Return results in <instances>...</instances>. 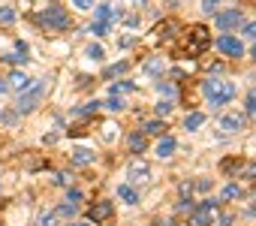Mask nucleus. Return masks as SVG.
<instances>
[{
  "label": "nucleus",
  "mask_w": 256,
  "mask_h": 226,
  "mask_svg": "<svg viewBox=\"0 0 256 226\" xmlns=\"http://www.w3.org/2000/svg\"><path fill=\"white\" fill-rule=\"evenodd\" d=\"M208 46H211L208 28H205V24H193V28L181 36V42H178V58H199Z\"/></svg>",
  "instance_id": "1"
},
{
  "label": "nucleus",
  "mask_w": 256,
  "mask_h": 226,
  "mask_svg": "<svg viewBox=\"0 0 256 226\" xmlns=\"http://www.w3.org/2000/svg\"><path fill=\"white\" fill-rule=\"evenodd\" d=\"M46 94H48V78H36L28 90H22V94H18L16 112H18V115H30V112L46 100Z\"/></svg>",
  "instance_id": "2"
},
{
  "label": "nucleus",
  "mask_w": 256,
  "mask_h": 226,
  "mask_svg": "<svg viewBox=\"0 0 256 226\" xmlns=\"http://www.w3.org/2000/svg\"><path fill=\"white\" fill-rule=\"evenodd\" d=\"M36 24L46 28L48 34H64V30L72 28V18H70L66 10H60V6H48V10H42V12L36 16Z\"/></svg>",
  "instance_id": "3"
},
{
  "label": "nucleus",
  "mask_w": 256,
  "mask_h": 226,
  "mask_svg": "<svg viewBox=\"0 0 256 226\" xmlns=\"http://www.w3.org/2000/svg\"><path fill=\"white\" fill-rule=\"evenodd\" d=\"M202 94L217 108V106H226L235 96V84L232 82H223V78H208V82H202Z\"/></svg>",
  "instance_id": "4"
},
{
  "label": "nucleus",
  "mask_w": 256,
  "mask_h": 226,
  "mask_svg": "<svg viewBox=\"0 0 256 226\" xmlns=\"http://www.w3.org/2000/svg\"><path fill=\"white\" fill-rule=\"evenodd\" d=\"M217 217V199H202L190 211V226H211Z\"/></svg>",
  "instance_id": "5"
},
{
  "label": "nucleus",
  "mask_w": 256,
  "mask_h": 226,
  "mask_svg": "<svg viewBox=\"0 0 256 226\" xmlns=\"http://www.w3.org/2000/svg\"><path fill=\"white\" fill-rule=\"evenodd\" d=\"M217 48H220L223 54H229V58H244V46H241V40H235L232 34L217 36Z\"/></svg>",
  "instance_id": "6"
},
{
  "label": "nucleus",
  "mask_w": 256,
  "mask_h": 226,
  "mask_svg": "<svg viewBox=\"0 0 256 226\" xmlns=\"http://www.w3.org/2000/svg\"><path fill=\"white\" fill-rule=\"evenodd\" d=\"M214 24H217L220 30H232V28H238V24H241V10H226V12H217V16H214Z\"/></svg>",
  "instance_id": "7"
},
{
  "label": "nucleus",
  "mask_w": 256,
  "mask_h": 226,
  "mask_svg": "<svg viewBox=\"0 0 256 226\" xmlns=\"http://www.w3.org/2000/svg\"><path fill=\"white\" fill-rule=\"evenodd\" d=\"M244 127H247V118H244V115H226V118L220 121V130L229 133V136H232V133H241Z\"/></svg>",
  "instance_id": "8"
},
{
  "label": "nucleus",
  "mask_w": 256,
  "mask_h": 226,
  "mask_svg": "<svg viewBox=\"0 0 256 226\" xmlns=\"http://www.w3.org/2000/svg\"><path fill=\"white\" fill-rule=\"evenodd\" d=\"M126 175H130V181H148L151 178V166L142 163V160H133L130 166H126Z\"/></svg>",
  "instance_id": "9"
},
{
  "label": "nucleus",
  "mask_w": 256,
  "mask_h": 226,
  "mask_svg": "<svg viewBox=\"0 0 256 226\" xmlns=\"http://www.w3.org/2000/svg\"><path fill=\"white\" fill-rule=\"evenodd\" d=\"M112 211H114V208H112V202H106V199H102V202H94V205H90L88 217H90L94 223H100V220H108V217H112Z\"/></svg>",
  "instance_id": "10"
},
{
  "label": "nucleus",
  "mask_w": 256,
  "mask_h": 226,
  "mask_svg": "<svg viewBox=\"0 0 256 226\" xmlns=\"http://www.w3.org/2000/svg\"><path fill=\"white\" fill-rule=\"evenodd\" d=\"M178 28H181V24H178L175 18H169V22H163V24H157V28H154V40H157V42H160V40H172Z\"/></svg>",
  "instance_id": "11"
},
{
  "label": "nucleus",
  "mask_w": 256,
  "mask_h": 226,
  "mask_svg": "<svg viewBox=\"0 0 256 226\" xmlns=\"http://www.w3.org/2000/svg\"><path fill=\"white\" fill-rule=\"evenodd\" d=\"M6 84H10L12 90H18V94H22V90H28V88L34 84V78H28V76H24L22 70H16V72L10 76V82H6Z\"/></svg>",
  "instance_id": "12"
},
{
  "label": "nucleus",
  "mask_w": 256,
  "mask_h": 226,
  "mask_svg": "<svg viewBox=\"0 0 256 226\" xmlns=\"http://www.w3.org/2000/svg\"><path fill=\"white\" fill-rule=\"evenodd\" d=\"M178 151V142L172 139V136H163L160 142H157V157H163V160H169L172 154Z\"/></svg>",
  "instance_id": "13"
},
{
  "label": "nucleus",
  "mask_w": 256,
  "mask_h": 226,
  "mask_svg": "<svg viewBox=\"0 0 256 226\" xmlns=\"http://www.w3.org/2000/svg\"><path fill=\"white\" fill-rule=\"evenodd\" d=\"M118 196H120L126 205H136V202H139V193H136L133 184H118Z\"/></svg>",
  "instance_id": "14"
},
{
  "label": "nucleus",
  "mask_w": 256,
  "mask_h": 226,
  "mask_svg": "<svg viewBox=\"0 0 256 226\" xmlns=\"http://www.w3.org/2000/svg\"><path fill=\"white\" fill-rule=\"evenodd\" d=\"M94 157H96V154L88 151V148H76V151H72V163H76V166H90Z\"/></svg>",
  "instance_id": "15"
},
{
  "label": "nucleus",
  "mask_w": 256,
  "mask_h": 226,
  "mask_svg": "<svg viewBox=\"0 0 256 226\" xmlns=\"http://www.w3.org/2000/svg\"><path fill=\"white\" fill-rule=\"evenodd\" d=\"M145 148H148L145 133H133V136H130V151H133V154H145Z\"/></svg>",
  "instance_id": "16"
},
{
  "label": "nucleus",
  "mask_w": 256,
  "mask_h": 226,
  "mask_svg": "<svg viewBox=\"0 0 256 226\" xmlns=\"http://www.w3.org/2000/svg\"><path fill=\"white\" fill-rule=\"evenodd\" d=\"M205 124V115H202V112H190V115L184 118V130H199Z\"/></svg>",
  "instance_id": "17"
},
{
  "label": "nucleus",
  "mask_w": 256,
  "mask_h": 226,
  "mask_svg": "<svg viewBox=\"0 0 256 226\" xmlns=\"http://www.w3.org/2000/svg\"><path fill=\"white\" fill-rule=\"evenodd\" d=\"M96 10V22H102V24H108L112 18H114V6H108V4H100V6H94Z\"/></svg>",
  "instance_id": "18"
},
{
  "label": "nucleus",
  "mask_w": 256,
  "mask_h": 226,
  "mask_svg": "<svg viewBox=\"0 0 256 226\" xmlns=\"http://www.w3.org/2000/svg\"><path fill=\"white\" fill-rule=\"evenodd\" d=\"M142 130H145L148 136H163V133H166L169 127H166L163 121H145V124H142Z\"/></svg>",
  "instance_id": "19"
},
{
  "label": "nucleus",
  "mask_w": 256,
  "mask_h": 226,
  "mask_svg": "<svg viewBox=\"0 0 256 226\" xmlns=\"http://www.w3.org/2000/svg\"><path fill=\"white\" fill-rule=\"evenodd\" d=\"M130 90H136V82H114V84L108 88V94H112V96H120V94H130Z\"/></svg>",
  "instance_id": "20"
},
{
  "label": "nucleus",
  "mask_w": 256,
  "mask_h": 226,
  "mask_svg": "<svg viewBox=\"0 0 256 226\" xmlns=\"http://www.w3.org/2000/svg\"><path fill=\"white\" fill-rule=\"evenodd\" d=\"M84 58H88V60H102V58H106V48H102L100 42H90V46L84 48Z\"/></svg>",
  "instance_id": "21"
},
{
  "label": "nucleus",
  "mask_w": 256,
  "mask_h": 226,
  "mask_svg": "<svg viewBox=\"0 0 256 226\" xmlns=\"http://www.w3.org/2000/svg\"><path fill=\"white\" fill-rule=\"evenodd\" d=\"M223 199H226V202H235V199H244V187H241V184H229V187L223 190Z\"/></svg>",
  "instance_id": "22"
},
{
  "label": "nucleus",
  "mask_w": 256,
  "mask_h": 226,
  "mask_svg": "<svg viewBox=\"0 0 256 226\" xmlns=\"http://www.w3.org/2000/svg\"><path fill=\"white\" fill-rule=\"evenodd\" d=\"M126 66H130V64H126V60H120V64H114V66H108V70L102 72V78H114V76L126 72Z\"/></svg>",
  "instance_id": "23"
},
{
  "label": "nucleus",
  "mask_w": 256,
  "mask_h": 226,
  "mask_svg": "<svg viewBox=\"0 0 256 226\" xmlns=\"http://www.w3.org/2000/svg\"><path fill=\"white\" fill-rule=\"evenodd\" d=\"M238 175H241V178H247V181H256V163H241Z\"/></svg>",
  "instance_id": "24"
},
{
  "label": "nucleus",
  "mask_w": 256,
  "mask_h": 226,
  "mask_svg": "<svg viewBox=\"0 0 256 226\" xmlns=\"http://www.w3.org/2000/svg\"><path fill=\"white\" fill-rule=\"evenodd\" d=\"M102 106H106V108H112V112H124V106H126V102H124L120 96H112V94H108V100H106Z\"/></svg>",
  "instance_id": "25"
},
{
  "label": "nucleus",
  "mask_w": 256,
  "mask_h": 226,
  "mask_svg": "<svg viewBox=\"0 0 256 226\" xmlns=\"http://www.w3.org/2000/svg\"><path fill=\"white\" fill-rule=\"evenodd\" d=\"M16 22V10L12 6H0V24H12Z\"/></svg>",
  "instance_id": "26"
},
{
  "label": "nucleus",
  "mask_w": 256,
  "mask_h": 226,
  "mask_svg": "<svg viewBox=\"0 0 256 226\" xmlns=\"http://www.w3.org/2000/svg\"><path fill=\"white\" fill-rule=\"evenodd\" d=\"M247 115H250V118L256 121V88H253V90L247 94Z\"/></svg>",
  "instance_id": "27"
},
{
  "label": "nucleus",
  "mask_w": 256,
  "mask_h": 226,
  "mask_svg": "<svg viewBox=\"0 0 256 226\" xmlns=\"http://www.w3.org/2000/svg\"><path fill=\"white\" fill-rule=\"evenodd\" d=\"M76 208H78V205H72V202H64V205H60L54 214H58V217H72V214H76Z\"/></svg>",
  "instance_id": "28"
},
{
  "label": "nucleus",
  "mask_w": 256,
  "mask_h": 226,
  "mask_svg": "<svg viewBox=\"0 0 256 226\" xmlns=\"http://www.w3.org/2000/svg\"><path fill=\"white\" fill-rule=\"evenodd\" d=\"M16 54H18V60H22V64H24V60H30V58H28V42L16 40Z\"/></svg>",
  "instance_id": "29"
},
{
  "label": "nucleus",
  "mask_w": 256,
  "mask_h": 226,
  "mask_svg": "<svg viewBox=\"0 0 256 226\" xmlns=\"http://www.w3.org/2000/svg\"><path fill=\"white\" fill-rule=\"evenodd\" d=\"M238 169H241V160H235V157H232V160H223V172H226V175H232V172H238Z\"/></svg>",
  "instance_id": "30"
},
{
  "label": "nucleus",
  "mask_w": 256,
  "mask_h": 226,
  "mask_svg": "<svg viewBox=\"0 0 256 226\" xmlns=\"http://www.w3.org/2000/svg\"><path fill=\"white\" fill-rule=\"evenodd\" d=\"M90 34H94V36H106V34H108V24H102V22H94V24H90Z\"/></svg>",
  "instance_id": "31"
},
{
  "label": "nucleus",
  "mask_w": 256,
  "mask_h": 226,
  "mask_svg": "<svg viewBox=\"0 0 256 226\" xmlns=\"http://www.w3.org/2000/svg\"><path fill=\"white\" fill-rule=\"evenodd\" d=\"M160 70H163V60H148L145 64V72H151V76H157Z\"/></svg>",
  "instance_id": "32"
},
{
  "label": "nucleus",
  "mask_w": 256,
  "mask_h": 226,
  "mask_svg": "<svg viewBox=\"0 0 256 226\" xmlns=\"http://www.w3.org/2000/svg\"><path fill=\"white\" fill-rule=\"evenodd\" d=\"M36 226H58V214H42Z\"/></svg>",
  "instance_id": "33"
},
{
  "label": "nucleus",
  "mask_w": 256,
  "mask_h": 226,
  "mask_svg": "<svg viewBox=\"0 0 256 226\" xmlns=\"http://www.w3.org/2000/svg\"><path fill=\"white\" fill-rule=\"evenodd\" d=\"M100 106H102V102H96V100H94V102H84V106H82L78 112H82V115H94V112H96Z\"/></svg>",
  "instance_id": "34"
},
{
  "label": "nucleus",
  "mask_w": 256,
  "mask_h": 226,
  "mask_svg": "<svg viewBox=\"0 0 256 226\" xmlns=\"http://www.w3.org/2000/svg\"><path fill=\"white\" fill-rule=\"evenodd\" d=\"M157 90L166 94V96H172V94H175V84H169V82H157Z\"/></svg>",
  "instance_id": "35"
},
{
  "label": "nucleus",
  "mask_w": 256,
  "mask_h": 226,
  "mask_svg": "<svg viewBox=\"0 0 256 226\" xmlns=\"http://www.w3.org/2000/svg\"><path fill=\"white\" fill-rule=\"evenodd\" d=\"M172 108H175V106H172L169 100H163V102H157V115H169Z\"/></svg>",
  "instance_id": "36"
},
{
  "label": "nucleus",
  "mask_w": 256,
  "mask_h": 226,
  "mask_svg": "<svg viewBox=\"0 0 256 226\" xmlns=\"http://www.w3.org/2000/svg\"><path fill=\"white\" fill-rule=\"evenodd\" d=\"M82 199H84V196H82V190H70V193H66V202H72V205H78Z\"/></svg>",
  "instance_id": "37"
},
{
  "label": "nucleus",
  "mask_w": 256,
  "mask_h": 226,
  "mask_svg": "<svg viewBox=\"0 0 256 226\" xmlns=\"http://www.w3.org/2000/svg\"><path fill=\"white\" fill-rule=\"evenodd\" d=\"M244 36L256 40V22H247V24H244Z\"/></svg>",
  "instance_id": "38"
},
{
  "label": "nucleus",
  "mask_w": 256,
  "mask_h": 226,
  "mask_svg": "<svg viewBox=\"0 0 256 226\" xmlns=\"http://www.w3.org/2000/svg\"><path fill=\"white\" fill-rule=\"evenodd\" d=\"M78 10H94V0H72Z\"/></svg>",
  "instance_id": "39"
},
{
  "label": "nucleus",
  "mask_w": 256,
  "mask_h": 226,
  "mask_svg": "<svg viewBox=\"0 0 256 226\" xmlns=\"http://www.w3.org/2000/svg\"><path fill=\"white\" fill-rule=\"evenodd\" d=\"M232 220H235L232 214H220V220H217V226H232Z\"/></svg>",
  "instance_id": "40"
},
{
  "label": "nucleus",
  "mask_w": 256,
  "mask_h": 226,
  "mask_svg": "<svg viewBox=\"0 0 256 226\" xmlns=\"http://www.w3.org/2000/svg\"><path fill=\"white\" fill-rule=\"evenodd\" d=\"M217 4H220V0H202V10H205V12H214Z\"/></svg>",
  "instance_id": "41"
},
{
  "label": "nucleus",
  "mask_w": 256,
  "mask_h": 226,
  "mask_svg": "<svg viewBox=\"0 0 256 226\" xmlns=\"http://www.w3.org/2000/svg\"><path fill=\"white\" fill-rule=\"evenodd\" d=\"M54 184H60V187H66V184H70V175H66V172H60V175L54 178Z\"/></svg>",
  "instance_id": "42"
},
{
  "label": "nucleus",
  "mask_w": 256,
  "mask_h": 226,
  "mask_svg": "<svg viewBox=\"0 0 256 226\" xmlns=\"http://www.w3.org/2000/svg\"><path fill=\"white\" fill-rule=\"evenodd\" d=\"M6 90H10V84H6L4 78H0V94H6Z\"/></svg>",
  "instance_id": "43"
},
{
  "label": "nucleus",
  "mask_w": 256,
  "mask_h": 226,
  "mask_svg": "<svg viewBox=\"0 0 256 226\" xmlns=\"http://www.w3.org/2000/svg\"><path fill=\"white\" fill-rule=\"evenodd\" d=\"M66 226H88V223H82V220H72V223H66Z\"/></svg>",
  "instance_id": "44"
},
{
  "label": "nucleus",
  "mask_w": 256,
  "mask_h": 226,
  "mask_svg": "<svg viewBox=\"0 0 256 226\" xmlns=\"http://www.w3.org/2000/svg\"><path fill=\"white\" fill-rule=\"evenodd\" d=\"M250 214H256V199H253V205H250Z\"/></svg>",
  "instance_id": "45"
},
{
  "label": "nucleus",
  "mask_w": 256,
  "mask_h": 226,
  "mask_svg": "<svg viewBox=\"0 0 256 226\" xmlns=\"http://www.w3.org/2000/svg\"><path fill=\"white\" fill-rule=\"evenodd\" d=\"M133 4H136V6H142V4H145V0H133Z\"/></svg>",
  "instance_id": "46"
},
{
  "label": "nucleus",
  "mask_w": 256,
  "mask_h": 226,
  "mask_svg": "<svg viewBox=\"0 0 256 226\" xmlns=\"http://www.w3.org/2000/svg\"><path fill=\"white\" fill-rule=\"evenodd\" d=\"M253 54H256V48H253Z\"/></svg>",
  "instance_id": "47"
},
{
  "label": "nucleus",
  "mask_w": 256,
  "mask_h": 226,
  "mask_svg": "<svg viewBox=\"0 0 256 226\" xmlns=\"http://www.w3.org/2000/svg\"><path fill=\"white\" fill-rule=\"evenodd\" d=\"M0 226H4V223H0Z\"/></svg>",
  "instance_id": "48"
}]
</instances>
